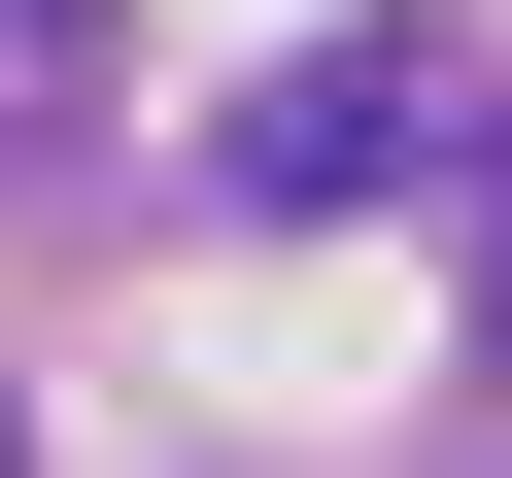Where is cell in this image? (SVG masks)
I'll list each match as a JSON object with an SVG mask.
<instances>
[{"mask_svg":"<svg viewBox=\"0 0 512 478\" xmlns=\"http://www.w3.org/2000/svg\"><path fill=\"white\" fill-rule=\"evenodd\" d=\"M444 103H376V69H308V103H239V205H376Z\"/></svg>","mask_w":512,"mask_h":478,"instance_id":"1","label":"cell"},{"mask_svg":"<svg viewBox=\"0 0 512 478\" xmlns=\"http://www.w3.org/2000/svg\"><path fill=\"white\" fill-rule=\"evenodd\" d=\"M35 69H69V0H0V103H35Z\"/></svg>","mask_w":512,"mask_h":478,"instance_id":"2","label":"cell"}]
</instances>
